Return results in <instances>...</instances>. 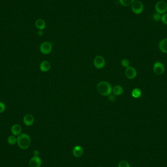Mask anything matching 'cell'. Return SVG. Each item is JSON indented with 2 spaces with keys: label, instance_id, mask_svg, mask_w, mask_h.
<instances>
[{
  "label": "cell",
  "instance_id": "7a4b0ae2",
  "mask_svg": "<svg viewBox=\"0 0 167 167\" xmlns=\"http://www.w3.org/2000/svg\"><path fill=\"white\" fill-rule=\"evenodd\" d=\"M17 142L21 149H26L29 148L31 143V139L29 135L26 133H22L18 135Z\"/></svg>",
  "mask_w": 167,
  "mask_h": 167
},
{
  "label": "cell",
  "instance_id": "83f0119b",
  "mask_svg": "<svg viewBox=\"0 0 167 167\" xmlns=\"http://www.w3.org/2000/svg\"></svg>",
  "mask_w": 167,
  "mask_h": 167
},
{
  "label": "cell",
  "instance_id": "ffe728a7",
  "mask_svg": "<svg viewBox=\"0 0 167 167\" xmlns=\"http://www.w3.org/2000/svg\"><path fill=\"white\" fill-rule=\"evenodd\" d=\"M130 61L126 59H124L121 61V65L124 68H128L130 66Z\"/></svg>",
  "mask_w": 167,
  "mask_h": 167
},
{
  "label": "cell",
  "instance_id": "4fadbf2b",
  "mask_svg": "<svg viewBox=\"0 0 167 167\" xmlns=\"http://www.w3.org/2000/svg\"><path fill=\"white\" fill-rule=\"evenodd\" d=\"M22 127L20 125L18 124H14L12 126L11 128V131L13 135L18 136L22 132Z\"/></svg>",
  "mask_w": 167,
  "mask_h": 167
},
{
  "label": "cell",
  "instance_id": "4316f807",
  "mask_svg": "<svg viewBox=\"0 0 167 167\" xmlns=\"http://www.w3.org/2000/svg\"><path fill=\"white\" fill-rule=\"evenodd\" d=\"M39 154V151L37 149H35V151H33V155L35 156H38Z\"/></svg>",
  "mask_w": 167,
  "mask_h": 167
},
{
  "label": "cell",
  "instance_id": "9a60e30c",
  "mask_svg": "<svg viewBox=\"0 0 167 167\" xmlns=\"http://www.w3.org/2000/svg\"><path fill=\"white\" fill-rule=\"evenodd\" d=\"M112 92L114 95H121L124 92L123 88L120 85H116L112 88Z\"/></svg>",
  "mask_w": 167,
  "mask_h": 167
},
{
  "label": "cell",
  "instance_id": "484cf974",
  "mask_svg": "<svg viewBox=\"0 0 167 167\" xmlns=\"http://www.w3.org/2000/svg\"><path fill=\"white\" fill-rule=\"evenodd\" d=\"M37 34L39 36H42L44 35V31L43 30H39V31H38Z\"/></svg>",
  "mask_w": 167,
  "mask_h": 167
},
{
  "label": "cell",
  "instance_id": "cb8c5ba5",
  "mask_svg": "<svg viewBox=\"0 0 167 167\" xmlns=\"http://www.w3.org/2000/svg\"><path fill=\"white\" fill-rule=\"evenodd\" d=\"M5 109H6V107H5V104L2 102H0V113L4 112L5 110Z\"/></svg>",
  "mask_w": 167,
  "mask_h": 167
},
{
  "label": "cell",
  "instance_id": "30bf717a",
  "mask_svg": "<svg viewBox=\"0 0 167 167\" xmlns=\"http://www.w3.org/2000/svg\"><path fill=\"white\" fill-rule=\"evenodd\" d=\"M23 122L24 125L27 126H30L34 123V116L31 114H27L24 117Z\"/></svg>",
  "mask_w": 167,
  "mask_h": 167
},
{
  "label": "cell",
  "instance_id": "8fae6325",
  "mask_svg": "<svg viewBox=\"0 0 167 167\" xmlns=\"http://www.w3.org/2000/svg\"><path fill=\"white\" fill-rule=\"evenodd\" d=\"M73 156L76 158H80L84 153V149L81 146H76L74 147L72 150Z\"/></svg>",
  "mask_w": 167,
  "mask_h": 167
},
{
  "label": "cell",
  "instance_id": "ac0fdd59",
  "mask_svg": "<svg viewBox=\"0 0 167 167\" xmlns=\"http://www.w3.org/2000/svg\"><path fill=\"white\" fill-rule=\"evenodd\" d=\"M135 0H119L120 4L124 7H128L133 3Z\"/></svg>",
  "mask_w": 167,
  "mask_h": 167
},
{
  "label": "cell",
  "instance_id": "9c48e42d",
  "mask_svg": "<svg viewBox=\"0 0 167 167\" xmlns=\"http://www.w3.org/2000/svg\"><path fill=\"white\" fill-rule=\"evenodd\" d=\"M42 165V160L39 156H34L29 161L30 167H40Z\"/></svg>",
  "mask_w": 167,
  "mask_h": 167
},
{
  "label": "cell",
  "instance_id": "ba28073f",
  "mask_svg": "<svg viewBox=\"0 0 167 167\" xmlns=\"http://www.w3.org/2000/svg\"><path fill=\"white\" fill-rule=\"evenodd\" d=\"M125 74L126 78L129 79H133L137 76V71L133 67L129 66L126 68Z\"/></svg>",
  "mask_w": 167,
  "mask_h": 167
},
{
  "label": "cell",
  "instance_id": "7402d4cb",
  "mask_svg": "<svg viewBox=\"0 0 167 167\" xmlns=\"http://www.w3.org/2000/svg\"><path fill=\"white\" fill-rule=\"evenodd\" d=\"M161 15L159 13L156 12L153 15V19L156 21H159L160 20H161Z\"/></svg>",
  "mask_w": 167,
  "mask_h": 167
},
{
  "label": "cell",
  "instance_id": "7c38bea8",
  "mask_svg": "<svg viewBox=\"0 0 167 167\" xmlns=\"http://www.w3.org/2000/svg\"><path fill=\"white\" fill-rule=\"evenodd\" d=\"M51 68V64L48 61H44L40 65V69L44 72H49Z\"/></svg>",
  "mask_w": 167,
  "mask_h": 167
},
{
  "label": "cell",
  "instance_id": "d6986e66",
  "mask_svg": "<svg viewBox=\"0 0 167 167\" xmlns=\"http://www.w3.org/2000/svg\"><path fill=\"white\" fill-rule=\"evenodd\" d=\"M7 142L10 145H14L17 142V138L14 135L9 136L7 138Z\"/></svg>",
  "mask_w": 167,
  "mask_h": 167
},
{
  "label": "cell",
  "instance_id": "52a82bcc",
  "mask_svg": "<svg viewBox=\"0 0 167 167\" xmlns=\"http://www.w3.org/2000/svg\"><path fill=\"white\" fill-rule=\"evenodd\" d=\"M153 70L156 74H162L165 72V66L161 62H156L153 66Z\"/></svg>",
  "mask_w": 167,
  "mask_h": 167
},
{
  "label": "cell",
  "instance_id": "6da1fadb",
  "mask_svg": "<svg viewBox=\"0 0 167 167\" xmlns=\"http://www.w3.org/2000/svg\"><path fill=\"white\" fill-rule=\"evenodd\" d=\"M98 91L101 95L107 96L112 93V88L111 85L107 81H101L97 86Z\"/></svg>",
  "mask_w": 167,
  "mask_h": 167
},
{
  "label": "cell",
  "instance_id": "44dd1931",
  "mask_svg": "<svg viewBox=\"0 0 167 167\" xmlns=\"http://www.w3.org/2000/svg\"><path fill=\"white\" fill-rule=\"evenodd\" d=\"M118 167H130V165L126 161L123 160L119 163Z\"/></svg>",
  "mask_w": 167,
  "mask_h": 167
},
{
  "label": "cell",
  "instance_id": "2e32d148",
  "mask_svg": "<svg viewBox=\"0 0 167 167\" xmlns=\"http://www.w3.org/2000/svg\"><path fill=\"white\" fill-rule=\"evenodd\" d=\"M35 26L39 30H44L46 26V24L44 20L39 19L37 20L35 22Z\"/></svg>",
  "mask_w": 167,
  "mask_h": 167
},
{
  "label": "cell",
  "instance_id": "5b68a950",
  "mask_svg": "<svg viewBox=\"0 0 167 167\" xmlns=\"http://www.w3.org/2000/svg\"><path fill=\"white\" fill-rule=\"evenodd\" d=\"M52 50V45L49 42H45L41 44L40 47V50L44 54H49Z\"/></svg>",
  "mask_w": 167,
  "mask_h": 167
},
{
  "label": "cell",
  "instance_id": "3957f363",
  "mask_svg": "<svg viewBox=\"0 0 167 167\" xmlns=\"http://www.w3.org/2000/svg\"><path fill=\"white\" fill-rule=\"evenodd\" d=\"M131 10L135 14H140L144 11V5L140 1L136 0L131 5Z\"/></svg>",
  "mask_w": 167,
  "mask_h": 167
},
{
  "label": "cell",
  "instance_id": "277c9868",
  "mask_svg": "<svg viewBox=\"0 0 167 167\" xmlns=\"http://www.w3.org/2000/svg\"><path fill=\"white\" fill-rule=\"evenodd\" d=\"M156 12L163 15L167 11V3L163 1H160L157 2L155 5Z\"/></svg>",
  "mask_w": 167,
  "mask_h": 167
},
{
  "label": "cell",
  "instance_id": "8992f818",
  "mask_svg": "<svg viewBox=\"0 0 167 167\" xmlns=\"http://www.w3.org/2000/svg\"><path fill=\"white\" fill-rule=\"evenodd\" d=\"M94 67L97 69H102L103 68L105 64V61L104 57L98 55L96 56L93 61Z\"/></svg>",
  "mask_w": 167,
  "mask_h": 167
},
{
  "label": "cell",
  "instance_id": "5bb4252c",
  "mask_svg": "<svg viewBox=\"0 0 167 167\" xmlns=\"http://www.w3.org/2000/svg\"><path fill=\"white\" fill-rule=\"evenodd\" d=\"M159 49L164 53H167V38L161 40L159 44Z\"/></svg>",
  "mask_w": 167,
  "mask_h": 167
},
{
  "label": "cell",
  "instance_id": "603a6c76",
  "mask_svg": "<svg viewBox=\"0 0 167 167\" xmlns=\"http://www.w3.org/2000/svg\"><path fill=\"white\" fill-rule=\"evenodd\" d=\"M161 21L163 23H164V24L167 25V13L163 14L161 16Z\"/></svg>",
  "mask_w": 167,
  "mask_h": 167
},
{
  "label": "cell",
  "instance_id": "d4e9b609",
  "mask_svg": "<svg viewBox=\"0 0 167 167\" xmlns=\"http://www.w3.org/2000/svg\"><path fill=\"white\" fill-rule=\"evenodd\" d=\"M109 96V100L110 102H114L115 100H116V96L114 95V94H110V95L108 96Z\"/></svg>",
  "mask_w": 167,
  "mask_h": 167
},
{
  "label": "cell",
  "instance_id": "e0dca14e",
  "mask_svg": "<svg viewBox=\"0 0 167 167\" xmlns=\"http://www.w3.org/2000/svg\"><path fill=\"white\" fill-rule=\"evenodd\" d=\"M142 95L141 89L138 88H135L131 91V95L135 98H138L140 97Z\"/></svg>",
  "mask_w": 167,
  "mask_h": 167
}]
</instances>
